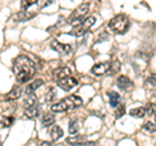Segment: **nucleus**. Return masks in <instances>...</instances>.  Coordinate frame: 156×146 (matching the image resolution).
I'll list each match as a JSON object with an SVG mask.
<instances>
[{"label": "nucleus", "mask_w": 156, "mask_h": 146, "mask_svg": "<svg viewBox=\"0 0 156 146\" xmlns=\"http://www.w3.org/2000/svg\"><path fill=\"white\" fill-rule=\"evenodd\" d=\"M13 72L20 84H26L35 75V64L26 55H18L13 60Z\"/></svg>", "instance_id": "f257e3e1"}, {"label": "nucleus", "mask_w": 156, "mask_h": 146, "mask_svg": "<svg viewBox=\"0 0 156 146\" xmlns=\"http://www.w3.org/2000/svg\"><path fill=\"white\" fill-rule=\"evenodd\" d=\"M83 100L82 98H80L78 95H69L66 98L58 100L57 103H55L53 106H51V110L53 112H64V111H70L81 107Z\"/></svg>", "instance_id": "f03ea898"}, {"label": "nucleus", "mask_w": 156, "mask_h": 146, "mask_svg": "<svg viewBox=\"0 0 156 146\" xmlns=\"http://www.w3.org/2000/svg\"><path fill=\"white\" fill-rule=\"evenodd\" d=\"M108 26L115 34H124L128 31V29L130 26V21L128 16H125V14H117V16H115L109 21Z\"/></svg>", "instance_id": "7ed1b4c3"}, {"label": "nucleus", "mask_w": 156, "mask_h": 146, "mask_svg": "<svg viewBox=\"0 0 156 146\" xmlns=\"http://www.w3.org/2000/svg\"><path fill=\"white\" fill-rule=\"evenodd\" d=\"M90 5L89 3H82L81 5H78V8H76V11L72 13V16L68 20V24H72L73 26H78L83 20V17L86 16V13L89 12Z\"/></svg>", "instance_id": "20e7f679"}, {"label": "nucleus", "mask_w": 156, "mask_h": 146, "mask_svg": "<svg viewBox=\"0 0 156 146\" xmlns=\"http://www.w3.org/2000/svg\"><path fill=\"white\" fill-rule=\"evenodd\" d=\"M94 24H95V17H92V16L86 17V18L82 20V22L78 26L73 27L69 34H72V35H74V37H82L89 29H91L92 26H94Z\"/></svg>", "instance_id": "39448f33"}, {"label": "nucleus", "mask_w": 156, "mask_h": 146, "mask_svg": "<svg viewBox=\"0 0 156 146\" xmlns=\"http://www.w3.org/2000/svg\"><path fill=\"white\" fill-rule=\"evenodd\" d=\"M117 86H119L121 90H124V91H130V90H133L134 84H133V81H131L129 77L119 76L117 77Z\"/></svg>", "instance_id": "423d86ee"}, {"label": "nucleus", "mask_w": 156, "mask_h": 146, "mask_svg": "<svg viewBox=\"0 0 156 146\" xmlns=\"http://www.w3.org/2000/svg\"><path fill=\"white\" fill-rule=\"evenodd\" d=\"M111 68V63L105 61V63H99V64H95L91 68V73L95 76H104L107 72L109 71Z\"/></svg>", "instance_id": "0eeeda50"}, {"label": "nucleus", "mask_w": 156, "mask_h": 146, "mask_svg": "<svg viewBox=\"0 0 156 146\" xmlns=\"http://www.w3.org/2000/svg\"><path fill=\"white\" fill-rule=\"evenodd\" d=\"M51 48L52 50H55V51H57L58 53H61V55H68V53H70V51H72V47L69 45L60 43L57 41H52L51 42Z\"/></svg>", "instance_id": "6e6552de"}, {"label": "nucleus", "mask_w": 156, "mask_h": 146, "mask_svg": "<svg viewBox=\"0 0 156 146\" xmlns=\"http://www.w3.org/2000/svg\"><path fill=\"white\" fill-rule=\"evenodd\" d=\"M77 84H78V81L76 78H73V77H66V78H64V80L57 81V86L61 87V89L65 90V91L72 90Z\"/></svg>", "instance_id": "1a4fd4ad"}, {"label": "nucleus", "mask_w": 156, "mask_h": 146, "mask_svg": "<svg viewBox=\"0 0 156 146\" xmlns=\"http://www.w3.org/2000/svg\"><path fill=\"white\" fill-rule=\"evenodd\" d=\"M70 69L68 67H61V68H57V69L53 71V77L60 81V80H64L66 77H70Z\"/></svg>", "instance_id": "9d476101"}, {"label": "nucleus", "mask_w": 156, "mask_h": 146, "mask_svg": "<svg viewBox=\"0 0 156 146\" xmlns=\"http://www.w3.org/2000/svg\"><path fill=\"white\" fill-rule=\"evenodd\" d=\"M37 16V12H27V11H21L18 12L16 16H14V20L18 21V22H23V21H27V20H31Z\"/></svg>", "instance_id": "9b49d317"}, {"label": "nucleus", "mask_w": 156, "mask_h": 146, "mask_svg": "<svg viewBox=\"0 0 156 146\" xmlns=\"http://www.w3.org/2000/svg\"><path fill=\"white\" fill-rule=\"evenodd\" d=\"M42 85H43V80H35V81H33L30 85L26 86V90H25L26 95H33L37 91V89H39Z\"/></svg>", "instance_id": "f8f14e48"}, {"label": "nucleus", "mask_w": 156, "mask_h": 146, "mask_svg": "<svg viewBox=\"0 0 156 146\" xmlns=\"http://www.w3.org/2000/svg\"><path fill=\"white\" fill-rule=\"evenodd\" d=\"M21 94H22V89H21V87H20V86L13 87V89L8 93V95L5 97V100L7 102H9V100H16L17 98L21 97Z\"/></svg>", "instance_id": "ddd939ff"}, {"label": "nucleus", "mask_w": 156, "mask_h": 146, "mask_svg": "<svg viewBox=\"0 0 156 146\" xmlns=\"http://www.w3.org/2000/svg\"><path fill=\"white\" fill-rule=\"evenodd\" d=\"M51 138L53 141H57V140H60L62 137V134H64V130H62L61 126H58V125H55V126H52L51 128Z\"/></svg>", "instance_id": "4468645a"}, {"label": "nucleus", "mask_w": 156, "mask_h": 146, "mask_svg": "<svg viewBox=\"0 0 156 146\" xmlns=\"http://www.w3.org/2000/svg\"><path fill=\"white\" fill-rule=\"evenodd\" d=\"M108 99H109V104L112 107H116L120 104V94L116 93V91H111V93H108Z\"/></svg>", "instance_id": "2eb2a0df"}, {"label": "nucleus", "mask_w": 156, "mask_h": 146, "mask_svg": "<svg viewBox=\"0 0 156 146\" xmlns=\"http://www.w3.org/2000/svg\"><path fill=\"white\" fill-rule=\"evenodd\" d=\"M23 104H25V108H30V107H34L38 104V99L35 95H26L25 100H23Z\"/></svg>", "instance_id": "dca6fc26"}, {"label": "nucleus", "mask_w": 156, "mask_h": 146, "mask_svg": "<svg viewBox=\"0 0 156 146\" xmlns=\"http://www.w3.org/2000/svg\"><path fill=\"white\" fill-rule=\"evenodd\" d=\"M39 115V108L38 106H34V107H30V108H25V116L29 119H34L37 118Z\"/></svg>", "instance_id": "f3484780"}, {"label": "nucleus", "mask_w": 156, "mask_h": 146, "mask_svg": "<svg viewBox=\"0 0 156 146\" xmlns=\"http://www.w3.org/2000/svg\"><path fill=\"white\" fill-rule=\"evenodd\" d=\"M42 124H43V126H51L55 124V116H53V114H46L43 116Z\"/></svg>", "instance_id": "a211bd4d"}, {"label": "nucleus", "mask_w": 156, "mask_h": 146, "mask_svg": "<svg viewBox=\"0 0 156 146\" xmlns=\"http://www.w3.org/2000/svg\"><path fill=\"white\" fill-rule=\"evenodd\" d=\"M130 115L133 116V118H136V119H142L144 118V108H142V107H136V108H133L130 110Z\"/></svg>", "instance_id": "6ab92c4d"}, {"label": "nucleus", "mask_w": 156, "mask_h": 146, "mask_svg": "<svg viewBox=\"0 0 156 146\" xmlns=\"http://www.w3.org/2000/svg\"><path fill=\"white\" fill-rule=\"evenodd\" d=\"M86 140V136H76V137H68L66 138V144L69 145H77V144H81L83 142V141Z\"/></svg>", "instance_id": "aec40b11"}, {"label": "nucleus", "mask_w": 156, "mask_h": 146, "mask_svg": "<svg viewBox=\"0 0 156 146\" xmlns=\"http://www.w3.org/2000/svg\"><path fill=\"white\" fill-rule=\"evenodd\" d=\"M80 130V121L78 120H72L69 123V133L70 134H76Z\"/></svg>", "instance_id": "412c9836"}, {"label": "nucleus", "mask_w": 156, "mask_h": 146, "mask_svg": "<svg viewBox=\"0 0 156 146\" xmlns=\"http://www.w3.org/2000/svg\"><path fill=\"white\" fill-rule=\"evenodd\" d=\"M56 95H57V93H56V89H53V87H51V89H48L47 90V93H46V97H44V100L47 102H52L53 99L56 98Z\"/></svg>", "instance_id": "4be33fe9"}, {"label": "nucleus", "mask_w": 156, "mask_h": 146, "mask_svg": "<svg viewBox=\"0 0 156 146\" xmlns=\"http://www.w3.org/2000/svg\"><path fill=\"white\" fill-rule=\"evenodd\" d=\"M125 111H126V108H125V106H124V104H119V106H117V107H116V111H115L116 119H120L121 116H124Z\"/></svg>", "instance_id": "5701e85b"}, {"label": "nucleus", "mask_w": 156, "mask_h": 146, "mask_svg": "<svg viewBox=\"0 0 156 146\" xmlns=\"http://www.w3.org/2000/svg\"><path fill=\"white\" fill-rule=\"evenodd\" d=\"M155 123L154 121H147V123L143 124V130H146V132H150V133H154L155 132Z\"/></svg>", "instance_id": "b1692460"}, {"label": "nucleus", "mask_w": 156, "mask_h": 146, "mask_svg": "<svg viewBox=\"0 0 156 146\" xmlns=\"http://www.w3.org/2000/svg\"><path fill=\"white\" fill-rule=\"evenodd\" d=\"M37 4H38L37 0H29V2H22V3H21V8H22V11H25V9L30 8V7H33V5H37Z\"/></svg>", "instance_id": "393cba45"}, {"label": "nucleus", "mask_w": 156, "mask_h": 146, "mask_svg": "<svg viewBox=\"0 0 156 146\" xmlns=\"http://www.w3.org/2000/svg\"><path fill=\"white\" fill-rule=\"evenodd\" d=\"M144 112L148 116H154L155 115V103H150L147 104V107L144 108Z\"/></svg>", "instance_id": "a878e982"}, {"label": "nucleus", "mask_w": 156, "mask_h": 146, "mask_svg": "<svg viewBox=\"0 0 156 146\" xmlns=\"http://www.w3.org/2000/svg\"><path fill=\"white\" fill-rule=\"evenodd\" d=\"M120 69H121V64H120V63L117 61V60L111 64V68H109V71H111V72L117 73V72H120Z\"/></svg>", "instance_id": "bb28decb"}, {"label": "nucleus", "mask_w": 156, "mask_h": 146, "mask_svg": "<svg viewBox=\"0 0 156 146\" xmlns=\"http://www.w3.org/2000/svg\"><path fill=\"white\" fill-rule=\"evenodd\" d=\"M144 85H146V87H152V89H155V75L148 77L147 81L144 82Z\"/></svg>", "instance_id": "cd10ccee"}, {"label": "nucleus", "mask_w": 156, "mask_h": 146, "mask_svg": "<svg viewBox=\"0 0 156 146\" xmlns=\"http://www.w3.org/2000/svg\"><path fill=\"white\" fill-rule=\"evenodd\" d=\"M12 123H13V118H5V119L2 120V125L3 126H9Z\"/></svg>", "instance_id": "c85d7f7f"}, {"label": "nucleus", "mask_w": 156, "mask_h": 146, "mask_svg": "<svg viewBox=\"0 0 156 146\" xmlns=\"http://www.w3.org/2000/svg\"><path fill=\"white\" fill-rule=\"evenodd\" d=\"M76 146H95V142L94 141H83V142H81V144H77Z\"/></svg>", "instance_id": "c756f323"}, {"label": "nucleus", "mask_w": 156, "mask_h": 146, "mask_svg": "<svg viewBox=\"0 0 156 146\" xmlns=\"http://www.w3.org/2000/svg\"><path fill=\"white\" fill-rule=\"evenodd\" d=\"M41 146H52V144L50 142V141H43Z\"/></svg>", "instance_id": "7c9ffc66"}]
</instances>
